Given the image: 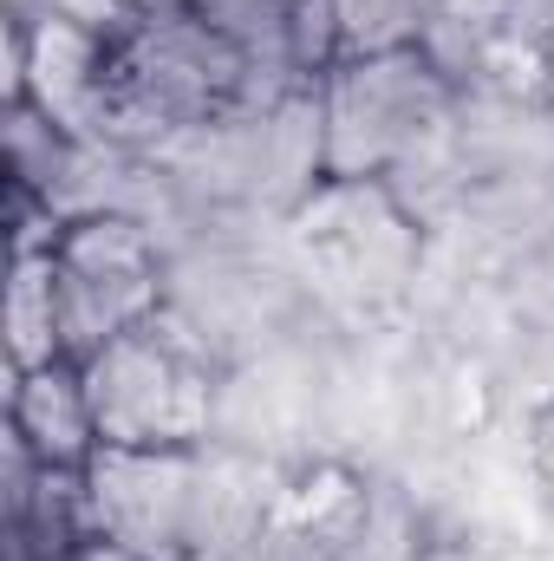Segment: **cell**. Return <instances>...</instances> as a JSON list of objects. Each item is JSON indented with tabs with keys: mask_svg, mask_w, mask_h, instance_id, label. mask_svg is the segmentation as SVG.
<instances>
[{
	"mask_svg": "<svg viewBox=\"0 0 554 561\" xmlns=\"http://www.w3.org/2000/svg\"><path fill=\"white\" fill-rule=\"evenodd\" d=\"M300 242L346 294H399L417 262L412 216L379 176H326L300 203Z\"/></svg>",
	"mask_w": 554,
	"mask_h": 561,
	"instance_id": "obj_6",
	"label": "cell"
},
{
	"mask_svg": "<svg viewBox=\"0 0 554 561\" xmlns=\"http://www.w3.org/2000/svg\"><path fill=\"white\" fill-rule=\"evenodd\" d=\"M320 131H326V176H392L412 163L424 138L450 112V72L412 46L379 59H346L320 85Z\"/></svg>",
	"mask_w": 554,
	"mask_h": 561,
	"instance_id": "obj_3",
	"label": "cell"
},
{
	"mask_svg": "<svg viewBox=\"0 0 554 561\" xmlns=\"http://www.w3.org/2000/svg\"><path fill=\"white\" fill-rule=\"evenodd\" d=\"M59 340L66 359H92L99 346L125 340L163 313V255L138 216L125 209H79L46 249Z\"/></svg>",
	"mask_w": 554,
	"mask_h": 561,
	"instance_id": "obj_4",
	"label": "cell"
},
{
	"mask_svg": "<svg viewBox=\"0 0 554 561\" xmlns=\"http://www.w3.org/2000/svg\"><path fill=\"white\" fill-rule=\"evenodd\" d=\"M542 477H549V490H554V412L542 419Z\"/></svg>",
	"mask_w": 554,
	"mask_h": 561,
	"instance_id": "obj_12",
	"label": "cell"
},
{
	"mask_svg": "<svg viewBox=\"0 0 554 561\" xmlns=\"http://www.w3.org/2000/svg\"><path fill=\"white\" fill-rule=\"evenodd\" d=\"M7 437L26 444L46 470H85L99 457V419H92L85 366L79 359H46L33 373H13Z\"/></svg>",
	"mask_w": 554,
	"mask_h": 561,
	"instance_id": "obj_7",
	"label": "cell"
},
{
	"mask_svg": "<svg viewBox=\"0 0 554 561\" xmlns=\"http://www.w3.org/2000/svg\"><path fill=\"white\" fill-rule=\"evenodd\" d=\"M79 366H85L99 444H118V450H170V444H203L209 437V419H216L209 366L163 320H150L138 333L99 346Z\"/></svg>",
	"mask_w": 554,
	"mask_h": 561,
	"instance_id": "obj_5",
	"label": "cell"
},
{
	"mask_svg": "<svg viewBox=\"0 0 554 561\" xmlns=\"http://www.w3.org/2000/svg\"><path fill=\"white\" fill-rule=\"evenodd\" d=\"M85 496H92V523L131 542L143 561L209 556L229 516V483L203 457V444H170V450L99 444V457L85 463Z\"/></svg>",
	"mask_w": 554,
	"mask_h": 561,
	"instance_id": "obj_2",
	"label": "cell"
},
{
	"mask_svg": "<svg viewBox=\"0 0 554 561\" xmlns=\"http://www.w3.org/2000/svg\"><path fill=\"white\" fill-rule=\"evenodd\" d=\"M326 7H333L346 59H379V53L430 46V33L443 20V0H326Z\"/></svg>",
	"mask_w": 554,
	"mask_h": 561,
	"instance_id": "obj_9",
	"label": "cell"
},
{
	"mask_svg": "<svg viewBox=\"0 0 554 561\" xmlns=\"http://www.w3.org/2000/svg\"><path fill=\"white\" fill-rule=\"evenodd\" d=\"M255 105H275L262 92L255 53L209 26L183 0L143 7L125 33H112V112L105 144H157L216 131Z\"/></svg>",
	"mask_w": 554,
	"mask_h": 561,
	"instance_id": "obj_1",
	"label": "cell"
},
{
	"mask_svg": "<svg viewBox=\"0 0 554 561\" xmlns=\"http://www.w3.org/2000/svg\"><path fill=\"white\" fill-rule=\"evenodd\" d=\"M7 359H13V373H33V366H46V359H66L46 249L13 255V287H7Z\"/></svg>",
	"mask_w": 554,
	"mask_h": 561,
	"instance_id": "obj_8",
	"label": "cell"
},
{
	"mask_svg": "<svg viewBox=\"0 0 554 561\" xmlns=\"http://www.w3.org/2000/svg\"><path fill=\"white\" fill-rule=\"evenodd\" d=\"M183 7H196L209 26H222V33H235L255 59H268V66H280V33H287V20H293V7L300 0H183ZM287 72V66H280ZM293 79V72H287Z\"/></svg>",
	"mask_w": 554,
	"mask_h": 561,
	"instance_id": "obj_10",
	"label": "cell"
},
{
	"mask_svg": "<svg viewBox=\"0 0 554 561\" xmlns=\"http://www.w3.org/2000/svg\"><path fill=\"white\" fill-rule=\"evenodd\" d=\"M59 561H143V556L131 549V542H118V536H105V529L92 523V529H85V536H79Z\"/></svg>",
	"mask_w": 554,
	"mask_h": 561,
	"instance_id": "obj_11",
	"label": "cell"
}]
</instances>
